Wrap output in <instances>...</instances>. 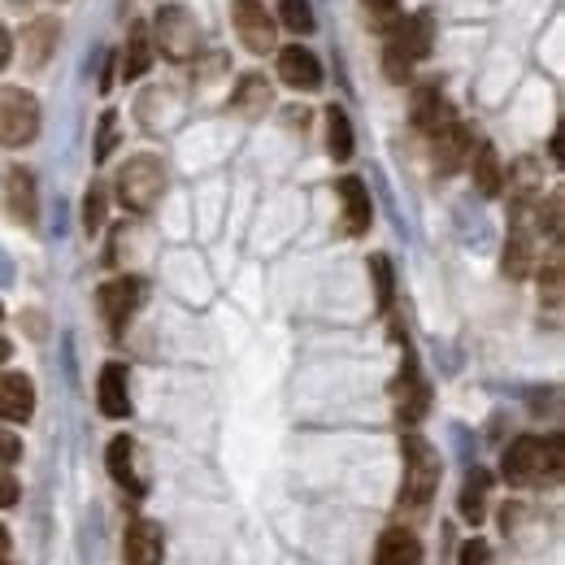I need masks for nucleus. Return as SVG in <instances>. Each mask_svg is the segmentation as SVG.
Segmentation results:
<instances>
[{
    "label": "nucleus",
    "mask_w": 565,
    "mask_h": 565,
    "mask_svg": "<svg viewBox=\"0 0 565 565\" xmlns=\"http://www.w3.org/2000/svg\"><path fill=\"white\" fill-rule=\"evenodd\" d=\"M504 479L513 488H531V483H553L562 475V439H535V435H522L504 448V461H500Z\"/></svg>",
    "instance_id": "f257e3e1"
},
{
    "label": "nucleus",
    "mask_w": 565,
    "mask_h": 565,
    "mask_svg": "<svg viewBox=\"0 0 565 565\" xmlns=\"http://www.w3.org/2000/svg\"><path fill=\"white\" fill-rule=\"evenodd\" d=\"M161 192H166V170H161V161H157L152 152L131 157V161L118 170V201H122V210L148 213L161 201Z\"/></svg>",
    "instance_id": "f03ea898"
},
{
    "label": "nucleus",
    "mask_w": 565,
    "mask_h": 565,
    "mask_svg": "<svg viewBox=\"0 0 565 565\" xmlns=\"http://www.w3.org/2000/svg\"><path fill=\"white\" fill-rule=\"evenodd\" d=\"M439 488V452L426 444L423 435H405V483H401V504L423 509Z\"/></svg>",
    "instance_id": "7ed1b4c3"
},
{
    "label": "nucleus",
    "mask_w": 565,
    "mask_h": 565,
    "mask_svg": "<svg viewBox=\"0 0 565 565\" xmlns=\"http://www.w3.org/2000/svg\"><path fill=\"white\" fill-rule=\"evenodd\" d=\"M40 131V100L26 87H0V143L22 148Z\"/></svg>",
    "instance_id": "20e7f679"
},
{
    "label": "nucleus",
    "mask_w": 565,
    "mask_h": 565,
    "mask_svg": "<svg viewBox=\"0 0 565 565\" xmlns=\"http://www.w3.org/2000/svg\"><path fill=\"white\" fill-rule=\"evenodd\" d=\"M157 49L166 57H174V62H183V57H192L201 49V26L183 4H166L157 13Z\"/></svg>",
    "instance_id": "39448f33"
},
{
    "label": "nucleus",
    "mask_w": 565,
    "mask_h": 565,
    "mask_svg": "<svg viewBox=\"0 0 565 565\" xmlns=\"http://www.w3.org/2000/svg\"><path fill=\"white\" fill-rule=\"evenodd\" d=\"M231 18H235V35H239V44H244L248 53L266 57V53L275 49V31H279V26H275V18L266 13L262 0H235Z\"/></svg>",
    "instance_id": "423d86ee"
},
{
    "label": "nucleus",
    "mask_w": 565,
    "mask_h": 565,
    "mask_svg": "<svg viewBox=\"0 0 565 565\" xmlns=\"http://www.w3.org/2000/svg\"><path fill=\"white\" fill-rule=\"evenodd\" d=\"M100 318H105V327L114 331V335H122L127 331V322L136 318V309H140L143 300V282L140 279H109L105 287H100Z\"/></svg>",
    "instance_id": "0eeeda50"
},
{
    "label": "nucleus",
    "mask_w": 565,
    "mask_h": 565,
    "mask_svg": "<svg viewBox=\"0 0 565 565\" xmlns=\"http://www.w3.org/2000/svg\"><path fill=\"white\" fill-rule=\"evenodd\" d=\"M430 40H435V22L430 13H409V18H396L392 22V49H401L409 62H423L430 53Z\"/></svg>",
    "instance_id": "6e6552de"
},
{
    "label": "nucleus",
    "mask_w": 565,
    "mask_h": 565,
    "mask_svg": "<svg viewBox=\"0 0 565 565\" xmlns=\"http://www.w3.org/2000/svg\"><path fill=\"white\" fill-rule=\"evenodd\" d=\"M35 383L26 374H0V423H31Z\"/></svg>",
    "instance_id": "1a4fd4ad"
},
{
    "label": "nucleus",
    "mask_w": 565,
    "mask_h": 565,
    "mask_svg": "<svg viewBox=\"0 0 565 565\" xmlns=\"http://www.w3.org/2000/svg\"><path fill=\"white\" fill-rule=\"evenodd\" d=\"M279 78L296 92H318L322 87V66H318V57L309 49L291 44V49L279 53Z\"/></svg>",
    "instance_id": "9d476101"
},
{
    "label": "nucleus",
    "mask_w": 565,
    "mask_h": 565,
    "mask_svg": "<svg viewBox=\"0 0 565 565\" xmlns=\"http://www.w3.org/2000/svg\"><path fill=\"white\" fill-rule=\"evenodd\" d=\"M531 262H535V235H531V226H526V210L518 205L509 244H504V275H509V279H526V275H531Z\"/></svg>",
    "instance_id": "9b49d317"
},
{
    "label": "nucleus",
    "mask_w": 565,
    "mask_h": 565,
    "mask_svg": "<svg viewBox=\"0 0 565 565\" xmlns=\"http://www.w3.org/2000/svg\"><path fill=\"white\" fill-rule=\"evenodd\" d=\"M96 401H100V414L105 418H127L131 414V392H127V370L118 361H109L100 370V387H96Z\"/></svg>",
    "instance_id": "f8f14e48"
},
{
    "label": "nucleus",
    "mask_w": 565,
    "mask_h": 565,
    "mask_svg": "<svg viewBox=\"0 0 565 565\" xmlns=\"http://www.w3.org/2000/svg\"><path fill=\"white\" fill-rule=\"evenodd\" d=\"M374 565H423V544H418V535L405 531V526L383 531V540H379V548H374Z\"/></svg>",
    "instance_id": "ddd939ff"
},
{
    "label": "nucleus",
    "mask_w": 565,
    "mask_h": 565,
    "mask_svg": "<svg viewBox=\"0 0 565 565\" xmlns=\"http://www.w3.org/2000/svg\"><path fill=\"white\" fill-rule=\"evenodd\" d=\"M430 148H435V166H439V174H452V170H461V166L470 161V136H466L461 122L435 131V136H430Z\"/></svg>",
    "instance_id": "4468645a"
},
{
    "label": "nucleus",
    "mask_w": 565,
    "mask_h": 565,
    "mask_svg": "<svg viewBox=\"0 0 565 565\" xmlns=\"http://www.w3.org/2000/svg\"><path fill=\"white\" fill-rule=\"evenodd\" d=\"M127 565H161V526L136 518L127 526Z\"/></svg>",
    "instance_id": "2eb2a0df"
},
{
    "label": "nucleus",
    "mask_w": 565,
    "mask_h": 565,
    "mask_svg": "<svg viewBox=\"0 0 565 565\" xmlns=\"http://www.w3.org/2000/svg\"><path fill=\"white\" fill-rule=\"evenodd\" d=\"M396 414H401L405 426H414L426 414V383L418 379V365H414V361L401 370V383H396Z\"/></svg>",
    "instance_id": "dca6fc26"
},
{
    "label": "nucleus",
    "mask_w": 565,
    "mask_h": 565,
    "mask_svg": "<svg viewBox=\"0 0 565 565\" xmlns=\"http://www.w3.org/2000/svg\"><path fill=\"white\" fill-rule=\"evenodd\" d=\"M457 118H452V105L435 92V87H423L418 92V100H414V127L423 131V136H435V131H444V127H452Z\"/></svg>",
    "instance_id": "f3484780"
},
{
    "label": "nucleus",
    "mask_w": 565,
    "mask_h": 565,
    "mask_svg": "<svg viewBox=\"0 0 565 565\" xmlns=\"http://www.w3.org/2000/svg\"><path fill=\"white\" fill-rule=\"evenodd\" d=\"M340 205H344V231L349 235H361V231H370V192H365V183L361 179H340Z\"/></svg>",
    "instance_id": "a211bd4d"
},
{
    "label": "nucleus",
    "mask_w": 565,
    "mask_h": 565,
    "mask_svg": "<svg viewBox=\"0 0 565 565\" xmlns=\"http://www.w3.org/2000/svg\"><path fill=\"white\" fill-rule=\"evenodd\" d=\"M4 201H9V213L18 222H35V179L22 166H13L4 174Z\"/></svg>",
    "instance_id": "6ab92c4d"
},
{
    "label": "nucleus",
    "mask_w": 565,
    "mask_h": 565,
    "mask_svg": "<svg viewBox=\"0 0 565 565\" xmlns=\"http://www.w3.org/2000/svg\"><path fill=\"white\" fill-rule=\"evenodd\" d=\"M488 492H492V475L488 470H470L466 483H461V495H457V509L466 522H483L488 518Z\"/></svg>",
    "instance_id": "aec40b11"
},
{
    "label": "nucleus",
    "mask_w": 565,
    "mask_h": 565,
    "mask_svg": "<svg viewBox=\"0 0 565 565\" xmlns=\"http://www.w3.org/2000/svg\"><path fill=\"white\" fill-rule=\"evenodd\" d=\"M470 166H475V188H479L483 196H500V188H504V166H500L492 143L470 148Z\"/></svg>",
    "instance_id": "412c9836"
},
{
    "label": "nucleus",
    "mask_w": 565,
    "mask_h": 565,
    "mask_svg": "<svg viewBox=\"0 0 565 565\" xmlns=\"http://www.w3.org/2000/svg\"><path fill=\"white\" fill-rule=\"evenodd\" d=\"M231 105L239 109V114H248V118H257V114H266L270 109V83L262 78V74H248L239 87H235V96H231Z\"/></svg>",
    "instance_id": "4be33fe9"
},
{
    "label": "nucleus",
    "mask_w": 565,
    "mask_h": 565,
    "mask_svg": "<svg viewBox=\"0 0 565 565\" xmlns=\"http://www.w3.org/2000/svg\"><path fill=\"white\" fill-rule=\"evenodd\" d=\"M109 475H114V483L136 488V444L127 435H114L109 439Z\"/></svg>",
    "instance_id": "5701e85b"
},
{
    "label": "nucleus",
    "mask_w": 565,
    "mask_h": 565,
    "mask_svg": "<svg viewBox=\"0 0 565 565\" xmlns=\"http://www.w3.org/2000/svg\"><path fill=\"white\" fill-rule=\"evenodd\" d=\"M327 143H331V157L335 161H349L353 157V122H349V114L340 105L327 109Z\"/></svg>",
    "instance_id": "b1692460"
},
{
    "label": "nucleus",
    "mask_w": 565,
    "mask_h": 565,
    "mask_svg": "<svg viewBox=\"0 0 565 565\" xmlns=\"http://www.w3.org/2000/svg\"><path fill=\"white\" fill-rule=\"evenodd\" d=\"M148 66H152V40H148L143 26H136L131 31V44H127V57H122V78L131 83V78L148 74Z\"/></svg>",
    "instance_id": "393cba45"
},
{
    "label": "nucleus",
    "mask_w": 565,
    "mask_h": 565,
    "mask_svg": "<svg viewBox=\"0 0 565 565\" xmlns=\"http://www.w3.org/2000/svg\"><path fill=\"white\" fill-rule=\"evenodd\" d=\"M279 22L287 31H296V35H309L313 31V4L309 0H282Z\"/></svg>",
    "instance_id": "a878e982"
},
{
    "label": "nucleus",
    "mask_w": 565,
    "mask_h": 565,
    "mask_svg": "<svg viewBox=\"0 0 565 565\" xmlns=\"http://www.w3.org/2000/svg\"><path fill=\"white\" fill-rule=\"evenodd\" d=\"M53 40H57V26H53V22H35V26L26 31V49H31V53H26V62H31V66H44V57H49V44H53Z\"/></svg>",
    "instance_id": "bb28decb"
},
{
    "label": "nucleus",
    "mask_w": 565,
    "mask_h": 565,
    "mask_svg": "<svg viewBox=\"0 0 565 565\" xmlns=\"http://www.w3.org/2000/svg\"><path fill=\"white\" fill-rule=\"evenodd\" d=\"M370 275H374V287H379V309L387 313L392 309V266H387V257H370Z\"/></svg>",
    "instance_id": "cd10ccee"
},
{
    "label": "nucleus",
    "mask_w": 565,
    "mask_h": 565,
    "mask_svg": "<svg viewBox=\"0 0 565 565\" xmlns=\"http://www.w3.org/2000/svg\"><path fill=\"white\" fill-rule=\"evenodd\" d=\"M83 226H87V235H96L105 226V192L100 188H92L83 201Z\"/></svg>",
    "instance_id": "c85d7f7f"
},
{
    "label": "nucleus",
    "mask_w": 565,
    "mask_h": 565,
    "mask_svg": "<svg viewBox=\"0 0 565 565\" xmlns=\"http://www.w3.org/2000/svg\"><path fill=\"white\" fill-rule=\"evenodd\" d=\"M383 71H387V78H392V83H405V78H409V71H414V62H409L401 49H392V44H387V49H383Z\"/></svg>",
    "instance_id": "c756f323"
},
{
    "label": "nucleus",
    "mask_w": 565,
    "mask_h": 565,
    "mask_svg": "<svg viewBox=\"0 0 565 565\" xmlns=\"http://www.w3.org/2000/svg\"><path fill=\"white\" fill-rule=\"evenodd\" d=\"M365 13L374 26H392L396 22V0H365Z\"/></svg>",
    "instance_id": "7c9ffc66"
},
{
    "label": "nucleus",
    "mask_w": 565,
    "mask_h": 565,
    "mask_svg": "<svg viewBox=\"0 0 565 565\" xmlns=\"http://www.w3.org/2000/svg\"><path fill=\"white\" fill-rule=\"evenodd\" d=\"M18 457H22V444H18V435L0 430V470H4V466H13Z\"/></svg>",
    "instance_id": "2f4dec72"
},
{
    "label": "nucleus",
    "mask_w": 565,
    "mask_h": 565,
    "mask_svg": "<svg viewBox=\"0 0 565 565\" xmlns=\"http://www.w3.org/2000/svg\"><path fill=\"white\" fill-rule=\"evenodd\" d=\"M540 282H548V300L557 305V300H562V257L548 262V270H544V279Z\"/></svg>",
    "instance_id": "473e14b6"
},
{
    "label": "nucleus",
    "mask_w": 565,
    "mask_h": 565,
    "mask_svg": "<svg viewBox=\"0 0 565 565\" xmlns=\"http://www.w3.org/2000/svg\"><path fill=\"white\" fill-rule=\"evenodd\" d=\"M457 565H488V544L470 540V544L461 548V562H457Z\"/></svg>",
    "instance_id": "72a5a7b5"
},
{
    "label": "nucleus",
    "mask_w": 565,
    "mask_h": 565,
    "mask_svg": "<svg viewBox=\"0 0 565 565\" xmlns=\"http://www.w3.org/2000/svg\"><path fill=\"white\" fill-rule=\"evenodd\" d=\"M9 504H18V479L9 470H0V509H9Z\"/></svg>",
    "instance_id": "f704fd0d"
},
{
    "label": "nucleus",
    "mask_w": 565,
    "mask_h": 565,
    "mask_svg": "<svg viewBox=\"0 0 565 565\" xmlns=\"http://www.w3.org/2000/svg\"><path fill=\"white\" fill-rule=\"evenodd\" d=\"M109 143H114V114H105V122H100V152H96V157H105Z\"/></svg>",
    "instance_id": "c9c22d12"
},
{
    "label": "nucleus",
    "mask_w": 565,
    "mask_h": 565,
    "mask_svg": "<svg viewBox=\"0 0 565 565\" xmlns=\"http://www.w3.org/2000/svg\"><path fill=\"white\" fill-rule=\"evenodd\" d=\"M9 57H13V40H9V31L0 26V71L9 66Z\"/></svg>",
    "instance_id": "e433bc0d"
},
{
    "label": "nucleus",
    "mask_w": 565,
    "mask_h": 565,
    "mask_svg": "<svg viewBox=\"0 0 565 565\" xmlns=\"http://www.w3.org/2000/svg\"><path fill=\"white\" fill-rule=\"evenodd\" d=\"M9 353H13V349H9V340H4V335H0V365H4V361H9Z\"/></svg>",
    "instance_id": "4c0bfd02"
},
{
    "label": "nucleus",
    "mask_w": 565,
    "mask_h": 565,
    "mask_svg": "<svg viewBox=\"0 0 565 565\" xmlns=\"http://www.w3.org/2000/svg\"><path fill=\"white\" fill-rule=\"evenodd\" d=\"M4 548H9V531L0 526V553H4Z\"/></svg>",
    "instance_id": "58836bf2"
},
{
    "label": "nucleus",
    "mask_w": 565,
    "mask_h": 565,
    "mask_svg": "<svg viewBox=\"0 0 565 565\" xmlns=\"http://www.w3.org/2000/svg\"><path fill=\"white\" fill-rule=\"evenodd\" d=\"M0 565H9V562H4V557H0Z\"/></svg>",
    "instance_id": "ea45409f"
},
{
    "label": "nucleus",
    "mask_w": 565,
    "mask_h": 565,
    "mask_svg": "<svg viewBox=\"0 0 565 565\" xmlns=\"http://www.w3.org/2000/svg\"><path fill=\"white\" fill-rule=\"evenodd\" d=\"M0 313H4V309H0Z\"/></svg>",
    "instance_id": "a19ab883"
}]
</instances>
